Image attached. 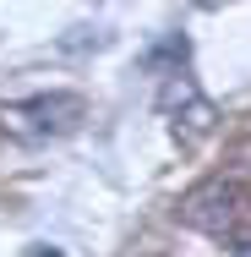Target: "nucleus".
Wrapping results in <instances>:
<instances>
[{
    "mask_svg": "<svg viewBox=\"0 0 251 257\" xmlns=\"http://www.w3.org/2000/svg\"><path fill=\"white\" fill-rule=\"evenodd\" d=\"M88 115V104L82 93H66V88H55V93H33V99H17V104H0V126L6 132H17V137H66V132H77V120Z\"/></svg>",
    "mask_w": 251,
    "mask_h": 257,
    "instance_id": "nucleus-1",
    "label": "nucleus"
},
{
    "mask_svg": "<svg viewBox=\"0 0 251 257\" xmlns=\"http://www.w3.org/2000/svg\"><path fill=\"white\" fill-rule=\"evenodd\" d=\"M240 219V186L229 175H213V181H197L186 197H180V224H191L202 235H229Z\"/></svg>",
    "mask_w": 251,
    "mask_h": 257,
    "instance_id": "nucleus-2",
    "label": "nucleus"
},
{
    "mask_svg": "<svg viewBox=\"0 0 251 257\" xmlns=\"http://www.w3.org/2000/svg\"><path fill=\"white\" fill-rule=\"evenodd\" d=\"M164 115H169V126H175L180 143H197V137H207V132L218 126L213 99H202L191 77H169V82H164Z\"/></svg>",
    "mask_w": 251,
    "mask_h": 257,
    "instance_id": "nucleus-3",
    "label": "nucleus"
},
{
    "mask_svg": "<svg viewBox=\"0 0 251 257\" xmlns=\"http://www.w3.org/2000/svg\"><path fill=\"white\" fill-rule=\"evenodd\" d=\"M33 257H60V252H55V246H33Z\"/></svg>",
    "mask_w": 251,
    "mask_h": 257,
    "instance_id": "nucleus-4",
    "label": "nucleus"
}]
</instances>
